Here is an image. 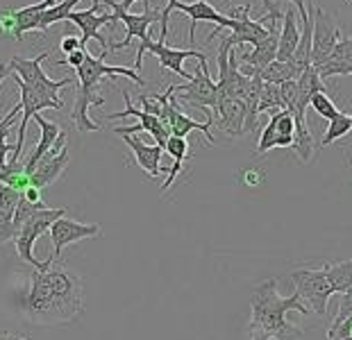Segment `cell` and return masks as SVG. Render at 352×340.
I'll list each match as a JSON object with an SVG mask.
<instances>
[{"mask_svg": "<svg viewBox=\"0 0 352 340\" xmlns=\"http://www.w3.org/2000/svg\"><path fill=\"white\" fill-rule=\"evenodd\" d=\"M346 320H352V288H348L346 293H341V295H339V313H336L334 322L329 324L327 334H332V331H336Z\"/></svg>", "mask_w": 352, "mask_h": 340, "instance_id": "1f68e13d", "label": "cell"}, {"mask_svg": "<svg viewBox=\"0 0 352 340\" xmlns=\"http://www.w3.org/2000/svg\"><path fill=\"white\" fill-rule=\"evenodd\" d=\"M100 231H102V227L98 223H78V220H71V218L62 216L50 227L52 259L59 261V256H62V252L69 245L80 243V240H85V238L100 236Z\"/></svg>", "mask_w": 352, "mask_h": 340, "instance_id": "5bb4252c", "label": "cell"}, {"mask_svg": "<svg viewBox=\"0 0 352 340\" xmlns=\"http://www.w3.org/2000/svg\"><path fill=\"white\" fill-rule=\"evenodd\" d=\"M80 3H82V0H62V3L52 5L50 10H46V14H43L39 32H46L48 25H52V23L66 21V19H69V14L73 12V7L80 5Z\"/></svg>", "mask_w": 352, "mask_h": 340, "instance_id": "f1b7e54d", "label": "cell"}, {"mask_svg": "<svg viewBox=\"0 0 352 340\" xmlns=\"http://www.w3.org/2000/svg\"><path fill=\"white\" fill-rule=\"evenodd\" d=\"M59 0H39V3L30 5V7H21V10H14V19H16V32H14V39L23 41V36L28 32H34V30L41 27V19L46 10H50L52 5H57Z\"/></svg>", "mask_w": 352, "mask_h": 340, "instance_id": "cb8c5ba5", "label": "cell"}, {"mask_svg": "<svg viewBox=\"0 0 352 340\" xmlns=\"http://www.w3.org/2000/svg\"><path fill=\"white\" fill-rule=\"evenodd\" d=\"M59 50L64 52V55H71V52H76V50H85L80 45V39L78 36H64L62 43H59Z\"/></svg>", "mask_w": 352, "mask_h": 340, "instance_id": "8d00e7d4", "label": "cell"}, {"mask_svg": "<svg viewBox=\"0 0 352 340\" xmlns=\"http://www.w3.org/2000/svg\"><path fill=\"white\" fill-rule=\"evenodd\" d=\"M264 181V172H259L257 168H250V170H245L243 172V184L245 186H257Z\"/></svg>", "mask_w": 352, "mask_h": 340, "instance_id": "f35d334b", "label": "cell"}, {"mask_svg": "<svg viewBox=\"0 0 352 340\" xmlns=\"http://www.w3.org/2000/svg\"><path fill=\"white\" fill-rule=\"evenodd\" d=\"M296 141V118L291 109H277L271 113L266 127L259 134L254 157H264L273 148H294Z\"/></svg>", "mask_w": 352, "mask_h": 340, "instance_id": "30bf717a", "label": "cell"}, {"mask_svg": "<svg viewBox=\"0 0 352 340\" xmlns=\"http://www.w3.org/2000/svg\"><path fill=\"white\" fill-rule=\"evenodd\" d=\"M100 10H102V3H100V0H94V5L89 7V10H82V12L73 10L66 21L76 23V25L82 30V36H80V45H82V48H87L89 39H96L102 45V57H104V55H107V50H109V41L100 34V27L109 25V23H116L118 19H116L114 12L102 14Z\"/></svg>", "mask_w": 352, "mask_h": 340, "instance_id": "7c38bea8", "label": "cell"}, {"mask_svg": "<svg viewBox=\"0 0 352 340\" xmlns=\"http://www.w3.org/2000/svg\"><path fill=\"white\" fill-rule=\"evenodd\" d=\"M350 123H352V116H350Z\"/></svg>", "mask_w": 352, "mask_h": 340, "instance_id": "f6af8a7d", "label": "cell"}, {"mask_svg": "<svg viewBox=\"0 0 352 340\" xmlns=\"http://www.w3.org/2000/svg\"><path fill=\"white\" fill-rule=\"evenodd\" d=\"M250 322L248 334L250 340H300L302 329L289 322V313L298 311L300 315H309L311 311L305 306L300 295L294 293L282 297L277 291L275 279H268L257 286L250 297Z\"/></svg>", "mask_w": 352, "mask_h": 340, "instance_id": "6da1fadb", "label": "cell"}, {"mask_svg": "<svg viewBox=\"0 0 352 340\" xmlns=\"http://www.w3.org/2000/svg\"><path fill=\"white\" fill-rule=\"evenodd\" d=\"M123 141L130 146L132 155H134V161H137L141 168H144V172L148 177H160V175H168V168H164L162 166V155L164 148L160 146H148V143H144L139 139L137 134H123Z\"/></svg>", "mask_w": 352, "mask_h": 340, "instance_id": "d6986e66", "label": "cell"}, {"mask_svg": "<svg viewBox=\"0 0 352 340\" xmlns=\"http://www.w3.org/2000/svg\"><path fill=\"white\" fill-rule=\"evenodd\" d=\"M148 52H153V55L160 59V66L164 68V71H173L177 73L182 80H191L193 73H186L184 71V62L189 57H196L200 64L207 66V57L202 55V52L198 50H179V48H170V45H166V39H160V41H153L151 45H148Z\"/></svg>", "mask_w": 352, "mask_h": 340, "instance_id": "ac0fdd59", "label": "cell"}, {"mask_svg": "<svg viewBox=\"0 0 352 340\" xmlns=\"http://www.w3.org/2000/svg\"><path fill=\"white\" fill-rule=\"evenodd\" d=\"M311 23H314V34H311V59L309 64L316 68L318 64H323L325 59L332 55L336 43H339L341 30L339 23H336L334 14H327L323 7H320L316 0H311Z\"/></svg>", "mask_w": 352, "mask_h": 340, "instance_id": "ba28073f", "label": "cell"}, {"mask_svg": "<svg viewBox=\"0 0 352 340\" xmlns=\"http://www.w3.org/2000/svg\"><path fill=\"white\" fill-rule=\"evenodd\" d=\"M104 102H107V98L98 95V89H80L78 87L76 107H73V111H71V120H73V125H76V130L80 134H89V132L100 130V125L89 118V107H102Z\"/></svg>", "mask_w": 352, "mask_h": 340, "instance_id": "44dd1931", "label": "cell"}, {"mask_svg": "<svg viewBox=\"0 0 352 340\" xmlns=\"http://www.w3.org/2000/svg\"><path fill=\"white\" fill-rule=\"evenodd\" d=\"M164 152L173 159V166H168V175H166V181H164V186H162V193H166L168 188L173 186V181L177 179L179 172H182V166L186 161V157H191L189 141L179 139V136H170L166 148H164Z\"/></svg>", "mask_w": 352, "mask_h": 340, "instance_id": "4316f807", "label": "cell"}, {"mask_svg": "<svg viewBox=\"0 0 352 340\" xmlns=\"http://www.w3.org/2000/svg\"><path fill=\"white\" fill-rule=\"evenodd\" d=\"M291 282H294L296 293L300 295L305 306L316 315H325L329 297L339 295L336 293L332 272H329V263H325V266L318 270L302 268V270L291 272Z\"/></svg>", "mask_w": 352, "mask_h": 340, "instance_id": "3957f363", "label": "cell"}, {"mask_svg": "<svg viewBox=\"0 0 352 340\" xmlns=\"http://www.w3.org/2000/svg\"><path fill=\"white\" fill-rule=\"evenodd\" d=\"M62 216H66V207H57V209H41L36 211L32 218H28L16 229V238H14V245H16V252L21 256V261H25L28 266L32 268H41L43 263L36 261V256L32 252V247L36 243V238L43 236L46 231H50V227L55 220H59Z\"/></svg>", "mask_w": 352, "mask_h": 340, "instance_id": "52a82bcc", "label": "cell"}, {"mask_svg": "<svg viewBox=\"0 0 352 340\" xmlns=\"http://www.w3.org/2000/svg\"><path fill=\"white\" fill-rule=\"evenodd\" d=\"M309 107L316 111L320 118H325V120H334L341 113L339 109H336V104H334L332 98L327 95V91H318V93H314Z\"/></svg>", "mask_w": 352, "mask_h": 340, "instance_id": "4dcf8cb0", "label": "cell"}, {"mask_svg": "<svg viewBox=\"0 0 352 340\" xmlns=\"http://www.w3.org/2000/svg\"><path fill=\"white\" fill-rule=\"evenodd\" d=\"M352 130V123H350V116L348 113H339L334 120H329V127H327V132H325V136L320 139V148H325V146H332L334 141H339V139H343L348 132Z\"/></svg>", "mask_w": 352, "mask_h": 340, "instance_id": "f546056e", "label": "cell"}, {"mask_svg": "<svg viewBox=\"0 0 352 340\" xmlns=\"http://www.w3.org/2000/svg\"><path fill=\"white\" fill-rule=\"evenodd\" d=\"M102 5H107L111 12L116 14V19L123 23L127 34L125 39L121 43H109V50L107 52H118V50H125L130 48L134 39H139V50H137V62H134V66H137V71L141 68V64H144V52H148V45H151V36H148V30H151V25H155L157 21H162V12L157 10H148L144 14H130L125 12L121 5L116 3V0H100Z\"/></svg>", "mask_w": 352, "mask_h": 340, "instance_id": "277c9868", "label": "cell"}, {"mask_svg": "<svg viewBox=\"0 0 352 340\" xmlns=\"http://www.w3.org/2000/svg\"><path fill=\"white\" fill-rule=\"evenodd\" d=\"M14 238H16V227H14V220L0 211V245L10 243V240H14Z\"/></svg>", "mask_w": 352, "mask_h": 340, "instance_id": "836d02e7", "label": "cell"}, {"mask_svg": "<svg viewBox=\"0 0 352 340\" xmlns=\"http://www.w3.org/2000/svg\"><path fill=\"white\" fill-rule=\"evenodd\" d=\"M23 317L32 324H62L46 275V261L30 275V291L23 302Z\"/></svg>", "mask_w": 352, "mask_h": 340, "instance_id": "5b68a950", "label": "cell"}, {"mask_svg": "<svg viewBox=\"0 0 352 340\" xmlns=\"http://www.w3.org/2000/svg\"><path fill=\"white\" fill-rule=\"evenodd\" d=\"M0 340H30V338L14 334V331H0Z\"/></svg>", "mask_w": 352, "mask_h": 340, "instance_id": "b9f144b4", "label": "cell"}, {"mask_svg": "<svg viewBox=\"0 0 352 340\" xmlns=\"http://www.w3.org/2000/svg\"><path fill=\"white\" fill-rule=\"evenodd\" d=\"M69 161H71V159H69V150H66V148L57 157L41 159L39 166H36L34 172H32V184L39 186V188H48L50 184H55V179L66 170Z\"/></svg>", "mask_w": 352, "mask_h": 340, "instance_id": "484cf974", "label": "cell"}, {"mask_svg": "<svg viewBox=\"0 0 352 340\" xmlns=\"http://www.w3.org/2000/svg\"><path fill=\"white\" fill-rule=\"evenodd\" d=\"M302 71L305 68L298 62H280V59H275V62L271 66H266L257 78H261L264 82H271V84H284V82H289V80H298Z\"/></svg>", "mask_w": 352, "mask_h": 340, "instance_id": "83f0119b", "label": "cell"}, {"mask_svg": "<svg viewBox=\"0 0 352 340\" xmlns=\"http://www.w3.org/2000/svg\"><path fill=\"white\" fill-rule=\"evenodd\" d=\"M275 3H280V0H275ZM289 3H294V10L300 14V23H302V27L305 25H309L311 23V16H309V12H307V7H305V0H289Z\"/></svg>", "mask_w": 352, "mask_h": 340, "instance_id": "74e56055", "label": "cell"}, {"mask_svg": "<svg viewBox=\"0 0 352 340\" xmlns=\"http://www.w3.org/2000/svg\"><path fill=\"white\" fill-rule=\"evenodd\" d=\"M173 93H179L177 100L189 107H198L200 111L207 113V118L214 123V107L219 100V87L209 78V71L205 64L198 62V68L193 71V78L184 84H170L168 87Z\"/></svg>", "mask_w": 352, "mask_h": 340, "instance_id": "8992f818", "label": "cell"}, {"mask_svg": "<svg viewBox=\"0 0 352 340\" xmlns=\"http://www.w3.org/2000/svg\"><path fill=\"white\" fill-rule=\"evenodd\" d=\"M5 78H7V64L0 62V82H3Z\"/></svg>", "mask_w": 352, "mask_h": 340, "instance_id": "ee69618b", "label": "cell"}, {"mask_svg": "<svg viewBox=\"0 0 352 340\" xmlns=\"http://www.w3.org/2000/svg\"><path fill=\"white\" fill-rule=\"evenodd\" d=\"M261 5L266 7V16H261V21L264 23H277V25H282V19H284V14L280 12V7H277L273 0H261Z\"/></svg>", "mask_w": 352, "mask_h": 340, "instance_id": "d590c367", "label": "cell"}, {"mask_svg": "<svg viewBox=\"0 0 352 340\" xmlns=\"http://www.w3.org/2000/svg\"><path fill=\"white\" fill-rule=\"evenodd\" d=\"M21 198H25L28 202H43V193H41V188L39 186H30V188H25L23 193H21Z\"/></svg>", "mask_w": 352, "mask_h": 340, "instance_id": "60d3db41", "label": "cell"}, {"mask_svg": "<svg viewBox=\"0 0 352 340\" xmlns=\"http://www.w3.org/2000/svg\"><path fill=\"white\" fill-rule=\"evenodd\" d=\"M245 116H248V109H245L243 100L219 93V100H216L214 107V123L219 125L221 132H226L230 136L248 134L245 132Z\"/></svg>", "mask_w": 352, "mask_h": 340, "instance_id": "e0dca14e", "label": "cell"}, {"mask_svg": "<svg viewBox=\"0 0 352 340\" xmlns=\"http://www.w3.org/2000/svg\"><path fill=\"white\" fill-rule=\"evenodd\" d=\"M134 3H139V0H123V3H118V5H121V7H123V10L127 12V10H130V7H132Z\"/></svg>", "mask_w": 352, "mask_h": 340, "instance_id": "7bdbcfd3", "label": "cell"}, {"mask_svg": "<svg viewBox=\"0 0 352 340\" xmlns=\"http://www.w3.org/2000/svg\"><path fill=\"white\" fill-rule=\"evenodd\" d=\"M78 87L80 89H98L102 84L104 78H118V75H123V78L137 82L139 87H144L146 82L141 80V75L137 71H132V68H125V66H109L104 64V57L100 55L96 59L94 55L85 57V64L78 68Z\"/></svg>", "mask_w": 352, "mask_h": 340, "instance_id": "9a60e30c", "label": "cell"}, {"mask_svg": "<svg viewBox=\"0 0 352 340\" xmlns=\"http://www.w3.org/2000/svg\"><path fill=\"white\" fill-rule=\"evenodd\" d=\"M36 125H39V130H41V139H39V143H36L34 146V150H32V155L28 157V161H25V170L30 172V175H32L34 172V168L36 166H39V161L43 157H46V152L48 150L55 146V141H57V136L62 134V130H59V125L57 123H50V120H46L43 116H39V113H36V116L32 118Z\"/></svg>", "mask_w": 352, "mask_h": 340, "instance_id": "d4e9b609", "label": "cell"}, {"mask_svg": "<svg viewBox=\"0 0 352 340\" xmlns=\"http://www.w3.org/2000/svg\"><path fill=\"white\" fill-rule=\"evenodd\" d=\"M157 102L162 104V113H160V120L164 123V127H166V132L170 136H179V139H186L191 132H202L207 136L209 143H216L214 134H212V123H200V120H193L186 116L184 111L177 109V98L170 89H166V93L162 95H155Z\"/></svg>", "mask_w": 352, "mask_h": 340, "instance_id": "9c48e42d", "label": "cell"}, {"mask_svg": "<svg viewBox=\"0 0 352 340\" xmlns=\"http://www.w3.org/2000/svg\"><path fill=\"white\" fill-rule=\"evenodd\" d=\"M316 73L320 75V80L352 75V36H343V39L336 43L332 55H329L323 64L316 66Z\"/></svg>", "mask_w": 352, "mask_h": 340, "instance_id": "7402d4cb", "label": "cell"}, {"mask_svg": "<svg viewBox=\"0 0 352 340\" xmlns=\"http://www.w3.org/2000/svg\"><path fill=\"white\" fill-rule=\"evenodd\" d=\"M277 48H280V30H273L264 41L252 45L250 52L236 55L239 71H241L245 78H257L266 66H271L277 59Z\"/></svg>", "mask_w": 352, "mask_h": 340, "instance_id": "2e32d148", "label": "cell"}, {"mask_svg": "<svg viewBox=\"0 0 352 340\" xmlns=\"http://www.w3.org/2000/svg\"><path fill=\"white\" fill-rule=\"evenodd\" d=\"M46 275L62 324L76 322L85 311V284H82V277L66 266L64 261H57L52 256L46 261Z\"/></svg>", "mask_w": 352, "mask_h": 340, "instance_id": "7a4b0ae2", "label": "cell"}, {"mask_svg": "<svg viewBox=\"0 0 352 340\" xmlns=\"http://www.w3.org/2000/svg\"><path fill=\"white\" fill-rule=\"evenodd\" d=\"M300 39H302V27H298L296 10L294 7H289V10L284 12V19H282L277 59H280V62H296V52H298V45H300Z\"/></svg>", "mask_w": 352, "mask_h": 340, "instance_id": "603a6c76", "label": "cell"}, {"mask_svg": "<svg viewBox=\"0 0 352 340\" xmlns=\"http://www.w3.org/2000/svg\"><path fill=\"white\" fill-rule=\"evenodd\" d=\"M123 100H125V109L123 111H116V113H109V120H116V118H127V116H134L139 118L137 125L132 127H114V134H137V132H148L155 136L157 146L160 148H166V143L170 139V134L166 132V127L160 120V116H155V113H148L144 109H134L132 104V98L127 91H123Z\"/></svg>", "mask_w": 352, "mask_h": 340, "instance_id": "4fadbf2b", "label": "cell"}, {"mask_svg": "<svg viewBox=\"0 0 352 340\" xmlns=\"http://www.w3.org/2000/svg\"><path fill=\"white\" fill-rule=\"evenodd\" d=\"M0 32L7 34V36H14V32H16V19H14V10L0 12Z\"/></svg>", "mask_w": 352, "mask_h": 340, "instance_id": "e575fe53", "label": "cell"}, {"mask_svg": "<svg viewBox=\"0 0 352 340\" xmlns=\"http://www.w3.org/2000/svg\"><path fill=\"white\" fill-rule=\"evenodd\" d=\"M50 57V52H41L39 57L34 59H25L21 55H14L7 64V73H14L19 80H23L30 87H50L55 84V80H50L46 73H43V62Z\"/></svg>", "mask_w": 352, "mask_h": 340, "instance_id": "ffe728a7", "label": "cell"}, {"mask_svg": "<svg viewBox=\"0 0 352 340\" xmlns=\"http://www.w3.org/2000/svg\"><path fill=\"white\" fill-rule=\"evenodd\" d=\"M85 57H87V50H76V52H71V55H66V62L64 64H69L71 68H78L85 64Z\"/></svg>", "mask_w": 352, "mask_h": 340, "instance_id": "ab89813d", "label": "cell"}, {"mask_svg": "<svg viewBox=\"0 0 352 340\" xmlns=\"http://www.w3.org/2000/svg\"><path fill=\"white\" fill-rule=\"evenodd\" d=\"M19 202H21V193L16 188L0 184V211H3L7 218H14V211H16Z\"/></svg>", "mask_w": 352, "mask_h": 340, "instance_id": "d6a6232c", "label": "cell"}, {"mask_svg": "<svg viewBox=\"0 0 352 340\" xmlns=\"http://www.w3.org/2000/svg\"><path fill=\"white\" fill-rule=\"evenodd\" d=\"M170 10H177L189 16L191 25H189V43H196V27L198 23L207 21V23H216V30L212 34H209V39H214L216 34L221 32V30H234L236 21L232 16H226V14H221L219 10H216L214 5H209L207 0H196V3H182V0H168L166 3Z\"/></svg>", "mask_w": 352, "mask_h": 340, "instance_id": "8fae6325", "label": "cell"}]
</instances>
